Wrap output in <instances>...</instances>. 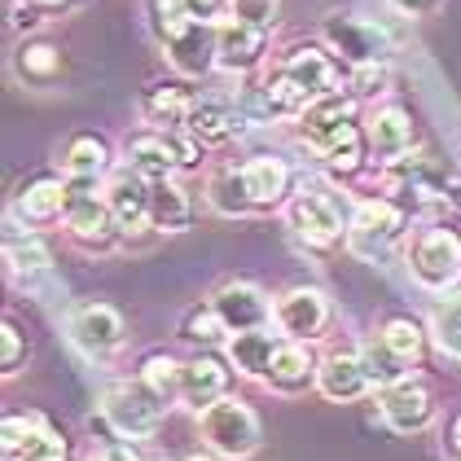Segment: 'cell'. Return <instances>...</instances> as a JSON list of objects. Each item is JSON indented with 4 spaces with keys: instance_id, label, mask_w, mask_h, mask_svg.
Returning <instances> with one entry per match:
<instances>
[{
    "instance_id": "6da1fadb",
    "label": "cell",
    "mask_w": 461,
    "mask_h": 461,
    "mask_svg": "<svg viewBox=\"0 0 461 461\" xmlns=\"http://www.w3.org/2000/svg\"><path fill=\"white\" fill-rule=\"evenodd\" d=\"M343 88L339 58L330 53V44H294L273 71L264 75V110L277 119H299L317 97Z\"/></svg>"
},
{
    "instance_id": "7a4b0ae2",
    "label": "cell",
    "mask_w": 461,
    "mask_h": 461,
    "mask_svg": "<svg viewBox=\"0 0 461 461\" xmlns=\"http://www.w3.org/2000/svg\"><path fill=\"white\" fill-rule=\"evenodd\" d=\"M198 430H203V444L212 448L215 457H229V461L255 457L259 439H264L255 409L247 400H233V395H224V400H215L212 409H203L198 413Z\"/></svg>"
},
{
    "instance_id": "3957f363",
    "label": "cell",
    "mask_w": 461,
    "mask_h": 461,
    "mask_svg": "<svg viewBox=\"0 0 461 461\" xmlns=\"http://www.w3.org/2000/svg\"><path fill=\"white\" fill-rule=\"evenodd\" d=\"M404 259H409V273L422 290L444 294L461 282V233L448 224H430L422 233H413Z\"/></svg>"
},
{
    "instance_id": "277c9868",
    "label": "cell",
    "mask_w": 461,
    "mask_h": 461,
    "mask_svg": "<svg viewBox=\"0 0 461 461\" xmlns=\"http://www.w3.org/2000/svg\"><path fill=\"white\" fill-rule=\"evenodd\" d=\"M62 224L84 250H110L123 233L114 224V212L106 203V189H97V180H71L67 176V212Z\"/></svg>"
},
{
    "instance_id": "5b68a950",
    "label": "cell",
    "mask_w": 461,
    "mask_h": 461,
    "mask_svg": "<svg viewBox=\"0 0 461 461\" xmlns=\"http://www.w3.org/2000/svg\"><path fill=\"white\" fill-rule=\"evenodd\" d=\"M163 413H167V404L145 387L141 378L137 383H110L102 391V422L119 439H149L163 426Z\"/></svg>"
},
{
    "instance_id": "8992f818",
    "label": "cell",
    "mask_w": 461,
    "mask_h": 461,
    "mask_svg": "<svg viewBox=\"0 0 461 461\" xmlns=\"http://www.w3.org/2000/svg\"><path fill=\"white\" fill-rule=\"evenodd\" d=\"M321 44H330V53H334L348 71H352V67H374V62H387L391 58L387 32H383L378 23L360 18V14H343V9H334V14L325 18Z\"/></svg>"
},
{
    "instance_id": "52a82bcc",
    "label": "cell",
    "mask_w": 461,
    "mask_h": 461,
    "mask_svg": "<svg viewBox=\"0 0 461 461\" xmlns=\"http://www.w3.org/2000/svg\"><path fill=\"white\" fill-rule=\"evenodd\" d=\"M356 114H360V97H356L352 88H334V93L317 97L312 106L294 119L299 141L308 145V149H317V154H325L339 137H348L352 128H360V119H356Z\"/></svg>"
},
{
    "instance_id": "ba28073f",
    "label": "cell",
    "mask_w": 461,
    "mask_h": 461,
    "mask_svg": "<svg viewBox=\"0 0 461 461\" xmlns=\"http://www.w3.org/2000/svg\"><path fill=\"white\" fill-rule=\"evenodd\" d=\"M285 220H290V229H294L299 242H308V247H317V250L339 247V242L348 238L343 212H339L334 194H325V189H303V194H294V198L285 203Z\"/></svg>"
},
{
    "instance_id": "9c48e42d",
    "label": "cell",
    "mask_w": 461,
    "mask_h": 461,
    "mask_svg": "<svg viewBox=\"0 0 461 461\" xmlns=\"http://www.w3.org/2000/svg\"><path fill=\"white\" fill-rule=\"evenodd\" d=\"M404 224H409V215L395 198H356L352 220H348V242H352V250L378 259L404 233Z\"/></svg>"
},
{
    "instance_id": "30bf717a",
    "label": "cell",
    "mask_w": 461,
    "mask_h": 461,
    "mask_svg": "<svg viewBox=\"0 0 461 461\" xmlns=\"http://www.w3.org/2000/svg\"><path fill=\"white\" fill-rule=\"evenodd\" d=\"M67 334L79 352H88L93 360H106L123 348V317L102 299H88L67 312Z\"/></svg>"
},
{
    "instance_id": "8fae6325",
    "label": "cell",
    "mask_w": 461,
    "mask_h": 461,
    "mask_svg": "<svg viewBox=\"0 0 461 461\" xmlns=\"http://www.w3.org/2000/svg\"><path fill=\"white\" fill-rule=\"evenodd\" d=\"M378 413H383V422L395 435H418V430H426V426L435 422V400H430L426 383L404 374L400 383L378 387Z\"/></svg>"
},
{
    "instance_id": "7c38bea8",
    "label": "cell",
    "mask_w": 461,
    "mask_h": 461,
    "mask_svg": "<svg viewBox=\"0 0 461 461\" xmlns=\"http://www.w3.org/2000/svg\"><path fill=\"white\" fill-rule=\"evenodd\" d=\"M273 321H277V330L285 339L312 343V339H321V330L330 325V299L317 285H290L273 303Z\"/></svg>"
},
{
    "instance_id": "4fadbf2b",
    "label": "cell",
    "mask_w": 461,
    "mask_h": 461,
    "mask_svg": "<svg viewBox=\"0 0 461 461\" xmlns=\"http://www.w3.org/2000/svg\"><path fill=\"white\" fill-rule=\"evenodd\" d=\"M264 53H268V32L242 23V18H220L215 23V58H220V71L229 75H247L255 67H264Z\"/></svg>"
},
{
    "instance_id": "5bb4252c",
    "label": "cell",
    "mask_w": 461,
    "mask_h": 461,
    "mask_svg": "<svg viewBox=\"0 0 461 461\" xmlns=\"http://www.w3.org/2000/svg\"><path fill=\"white\" fill-rule=\"evenodd\" d=\"M106 203H110V212H114V224H119L123 238H137L145 229H154L149 224V180L137 176L128 163L106 180Z\"/></svg>"
},
{
    "instance_id": "9a60e30c",
    "label": "cell",
    "mask_w": 461,
    "mask_h": 461,
    "mask_svg": "<svg viewBox=\"0 0 461 461\" xmlns=\"http://www.w3.org/2000/svg\"><path fill=\"white\" fill-rule=\"evenodd\" d=\"M123 163L145 180H167L180 172V149L176 132H158V128H141L137 137L123 141Z\"/></svg>"
},
{
    "instance_id": "2e32d148",
    "label": "cell",
    "mask_w": 461,
    "mask_h": 461,
    "mask_svg": "<svg viewBox=\"0 0 461 461\" xmlns=\"http://www.w3.org/2000/svg\"><path fill=\"white\" fill-rule=\"evenodd\" d=\"M229 374H233V365L220 360L215 352L189 356L185 360V378H180V404L194 409V413L212 409L215 400H224V391H229Z\"/></svg>"
},
{
    "instance_id": "e0dca14e",
    "label": "cell",
    "mask_w": 461,
    "mask_h": 461,
    "mask_svg": "<svg viewBox=\"0 0 461 461\" xmlns=\"http://www.w3.org/2000/svg\"><path fill=\"white\" fill-rule=\"evenodd\" d=\"M212 308L220 312V321L229 325V334H238V330H259V325L273 321L268 294L250 282H224L212 294Z\"/></svg>"
},
{
    "instance_id": "ac0fdd59",
    "label": "cell",
    "mask_w": 461,
    "mask_h": 461,
    "mask_svg": "<svg viewBox=\"0 0 461 461\" xmlns=\"http://www.w3.org/2000/svg\"><path fill=\"white\" fill-rule=\"evenodd\" d=\"M9 229H5V268H9V277L18 285H36L49 268H53V250L44 247V238L40 233H23L18 229V215L9 212V220H5Z\"/></svg>"
},
{
    "instance_id": "d6986e66",
    "label": "cell",
    "mask_w": 461,
    "mask_h": 461,
    "mask_svg": "<svg viewBox=\"0 0 461 461\" xmlns=\"http://www.w3.org/2000/svg\"><path fill=\"white\" fill-rule=\"evenodd\" d=\"M317 391L325 395V400H334V404H352V400H360L365 391H374V383H369V369H365L360 352H330V356H321Z\"/></svg>"
},
{
    "instance_id": "ffe728a7",
    "label": "cell",
    "mask_w": 461,
    "mask_h": 461,
    "mask_svg": "<svg viewBox=\"0 0 461 461\" xmlns=\"http://www.w3.org/2000/svg\"><path fill=\"white\" fill-rule=\"evenodd\" d=\"M163 49H167V62H172V71L180 79H203V75H212L220 67V58H215V23H194L180 36L167 40Z\"/></svg>"
},
{
    "instance_id": "44dd1931",
    "label": "cell",
    "mask_w": 461,
    "mask_h": 461,
    "mask_svg": "<svg viewBox=\"0 0 461 461\" xmlns=\"http://www.w3.org/2000/svg\"><path fill=\"white\" fill-rule=\"evenodd\" d=\"M365 141L374 149L378 163H391V158H404L413 149V119L404 106H374L369 119H365Z\"/></svg>"
},
{
    "instance_id": "7402d4cb",
    "label": "cell",
    "mask_w": 461,
    "mask_h": 461,
    "mask_svg": "<svg viewBox=\"0 0 461 461\" xmlns=\"http://www.w3.org/2000/svg\"><path fill=\"white\" fill-rule=\"evenodd\" d=\"M317 356L308 352V343L299 339H282V348L273 352V365H268V387L277 395H303L308 387H317Z\"/></svg>"
},
{
    "instance_id": "603a6c76",
    "label": "cell",
    "mask_w": 461,
    "mask_h": 461,
    "mask_svg": "<svg viewBox=\"0 0 461 461\" xmlns=\"http://www.w3.org/2000/svg\"><path fill=\"white\" fill-rule=\"evenodd\" d=\"M242 180H247V194H250V207L255 212H273V207H282L285 198H290V167H285L282 158H273V154H255L242 163Z\"/></svg>"
},
{
    "instance_id": "cb8c5ba5",
    "label": "cell",
    "mask_w": 461,
    "mask_h": 461,
    "mask_svg": "<svg viewBox=\"0 0 461 461\" xmlns=\"http://www.w3.org/2000/svg\"><path fill=\"white\" fill-rule=\"evenodd\" d=\"M285 334H273L268 325H259V330H238V334H229V343H224V352H229V365L242 374V378H268V365H273V352L282 348Z\"/></svg>"
},
{
    "instance_id": "d4e9b609",
    "label": "cell",
    "mask_w": 461,
    "mask_h": 461,
    "mask_svg": "<svg viewBox=\"0 0 461 461\" xmlns=\"http://www.w3.org/2000/svg\"><path fill=\"white\" fill-rule=\"evenodd\" d=\"M9 212L27 224H53L67 212V176H36L14 194Z\"/></svg>"
},
{
    "instance_id": "484cf974",
    "label": "cell",
    "mask_w": 461,
    "mask_h": 461,
    "mask_svg": "<svg viewBox=\"0 0 461 461\" xmlns=\"http://www.w3.org/2000/svg\"><path fill=\"white\" fill-rule=\"evenodd\" d=\"M189 106H194V93H189L180 79H158V84L145 88V97H141L145 123L158 128V132H180Z\"/></svg>"
},
{
    "instance_id": "4316f807",
    "label": "cell",
    "mask_w": 461,
    "mask_h": 461,
    "mask_svg": "<svg viewBox=\"0 0 461 461\" xmlns=\"http://www.w3.org/2000/svg\"><path fill=\"white\" fill-rule=\"evenodd\" d=\"M149 224L158 233H185L194 224V198L176 176L149 180Z\"/></svg>"
},
{
    "instance_id": "83f0119b",
    "label": "cell",
    "mask_w": 461,
    "mask_h": 461,
    "mask_svg": "<svg viewBox=\"0 0 461 461\" xmlns=\"http://www.w3.org/2000/svg\"><path fill=\"white\" fill-rule=\"evenodd\" d=\"M185 132L203 145V149H212V145L233 141V137L242 132V119H238L229 106H220V102L194 97V106H189V114H185Z\"/></svg>"
},
{
    "instance_id": "f1b7e54d",
    "label": "cell",
    "mask_w": 461,
    "mask_h": 461,
    "mask_svg": "<svg viewBox=\"0 0 461 461\" xmlns=\"http://www.w3.org/2000/svg\"><path fill=\"white\" fill-rule=\"evenodd\" d=\"M62 71H67V58H62V49L49 44V40H23V44L14 49V75H18L23 84H32V88L58 84Z\"/></svg>"
},
{
    "instance_id": "f546056e",
    "label": "cell",
    "mask_w": 461,
    "mask_h": 461,
    "mask_svg": "<svg viewBox=\"0 0 461 461\" xmlns=\"http://www.w3.org/2000/svg\"><path fill=\"white\" fill-rule=\"evenodd\" d=\"M110 145L102 137H93V132H75L71 141L62 145V176L71 180H102L110 176Z\"/></svg>"
},
{
    "instance_id": "4dcf8cb0",
    "label": "cell",
    "mask_w": 461,
    "mask_h": 461,
    "mask_svg": "<svg viewBox=\"0 0 461 461\" xmlns=\"http://www.w3.org/2000/svg\"><path fill=\"white\" fill-rule=\"evenodd\" d=\"M207 207L220 215H255L242 167H220V172H212V180H207Z\"/></svg>"
},
{
    "instance_id": "1f68e13d",
    "label": "cell",
    "mask_w": 461,
    "mask_h": 461,
    "mask_svg": "<svg viewBox=\"0 0 461 461\" xmlns=\"http://www.w3.org/2000/svg\"><path fill=\"white\" fill-rule=\"evenodd\" d=\"M180 378H185V360H176V356L167 352H149L141 360V383L163 404H172V400H180Z\"/></svg>"
},
{
    "instance_id": "d6a6232c",
    "label": "cell",
    "mask_w": 461,
    "mask_h": 461,
    "mask_svg": "<svg viewBox=\"0 0 461 461\" xmlns=\"http://www.w3.org/2000/svg\"><path fill=\"white\" fill-rule=\"evenodd\" d=\"M378 339H383V343H387V348L400 356L404 365L422 360V352H426V330L413 317H391V321H383Z\"/></svg>"
},
{
    "instance_id": "836d02e7",
    "label": "cell",
    "mask_w": 461,
    "mask_h": 461,
    "mask_svg": "<svg viewBox=\"0 0 461 461\" xmlns=\"http://www.w3.org/2000/svg\"><path fill=\"white\" fill-rule=\"evenodd\" d=\"M365 128H352L348 137H339V141L330 145L325 154H321V163L334 172V176H356L360 167H365Z\"/></svg>"
},
{
    "instance_id": "e575fe53",
    "label": "cell",
    "mask_w": 461,
    "mask_h": 461,
    "mask_svg": "<svg viewBox=\"0 0 461 461\" xmlns=\"http://www.w3.org/2000/svg\"><path fill=\"white\" fill-rule=\"evenodd\" d=\"M430 339L439 343V352L461 360V299H444L430 312Z\"/></svg>"
},
{
    "instance_id": "d590c367",
    "label": "cell",
    "mask_w": 461,
    "mask_h": 461,
    "mask_svg": "<svg viewBox=\"0 0 461 461\" xmlns=\"http://www.w3.org/2000/svg\"><path fill=\"white\" fill-rule=\"evenodd\" d=\"M360 360H365V369H369V383H374V387L400 383V378L409 374V365H404L400 356L391 352L383 339H378V343H369V348H360Z\"/></svg>"
},
{
    "instance_id": "8d00e7d4",
    "label": "cell",
    "mask_w": 461,
    "mask_h": 461,
    "mask_svg": "<svg viewBox=\"0 0 461 461\" xmlns=\"http://www.w3.org/2000/svg\"><path fill=\"white\" fill-rule=\"evenodd\" d=\"M180 339L203 343V348H215V343H224V339H229V325H224V321H220V312L207 303V308H194V312L185 317V325H180Z\"/></svg>"
},
{
    "instance_id": "74e56055",
    "label": "cell",
    "mask_w": 461,
    "mask_h": 461,
    "mask_svg": "<svg viewBox=\"0 0 461 461\" xmlns=\"http://www.w3.org/2000/svg\"><path fill=\"white\" fill-rule=\"evenodd\" d=\"M44 426H49V422H44L40 413H9V418H5V430H0V435H5V457L23 453V448L36 439Z\"/></svg>"
},
{
    "instance_id": "f35d334b",
    "label": "cell",
    "mask_w": 461,
    "mask_h": 461,
    "mask_svg": "<svg viewBox=\"0 0 461 461\" xmlns=\"http://www.w3.org/2000/svg\"><path fill=\"white\" fill-rule=\"evenodd\" d=\"M5 461H71V448H67V439L53 426H44L23 453H14V457H5Z\"/></svg>"
},
{
    "instance_id": "ab89813d",
    "label": "cell",
    "mask_w": 461,
    "mask_h": 461,
    "mask_svg": "<svg viewBox=\"0 0 461 461\" xmlns=\"http://www.w3.org/2000/svg\"><path fill=\"white\" fill-rule=\"evenodd\" d=\"M23 365H27V334L5 317V325H0V369H5V378H14Z\"/></svg>"
},
{
    "instance_id": "60d3db41",
    "label": "cell",
    "mask_w": 461,
    "mask_h": 461,
    "mask_svg": "<svg viewBox=\"0 0 461 461\" xmlns=\"http://www.w3.org/2000/svg\"><path fill=\"white\" fill-rule=\"evenodd\" d=\"M277 14H282V0H229V18L255 23V27H264V32L277 27Z\"/></svg>"
},
{
    "instance_id": "b9f144b4",
    "label": "cell",
    "mask_w": 461,
    "mask_h": 461,
    "mask_svg": "<svg viewBox=\"0 0 461 461\" xmlns=\"http://www.w3.org/2000/svg\"><path fill=\"white\" fill-rule=\"evenodd\" d=\"M395 14H404V18H426V14H435L444 0H387Z\"/></svg>"
},
{
    "instance_id": "7bdbcfd3",
    "label": "cell",
    "mask_w": 461,
    "mask_h": 461,
    "mask_svg": "<svg viewBox=\"0 0 461 461\" xmlns=\"http://www.w3.org/2000/svg\"><path fill=\"white\" fill-rule=\"evenodd\" d=\"M18 5H27L36 14H58V9H71L75 0H18Z\"/></svg>"
},
{
    "instance_id": "ee69618b",
    "label": "cell",
    "mask_w": 461,
    "mask_h": 461,
    "mask_svg": "<svg viewBox=\"0 0 461 461\" xmlns=\"http://www.w3.org/2000/svg\"><path fill=\"white\" fill-rule=\"evenodd\" d=\"M448 444H453V453H457V457H461V418H457V422H453V439H448Z\"/></svg>"
},
{
    "instance_id": "f6af8a7d",
    "label": "cell",
    "mask_w": 461,
    "mask_h": 461,
    "mask_svg": "<svg viewBox=\"0 0 461 461\" xmlns=\"http://www.w3.org/2000/svg\"><path fill=\"white\" fill-rule=\"evenodd\" d=\"M185 461H215V453H194V457H185Z\"/></svg>"
}]
</instances>
